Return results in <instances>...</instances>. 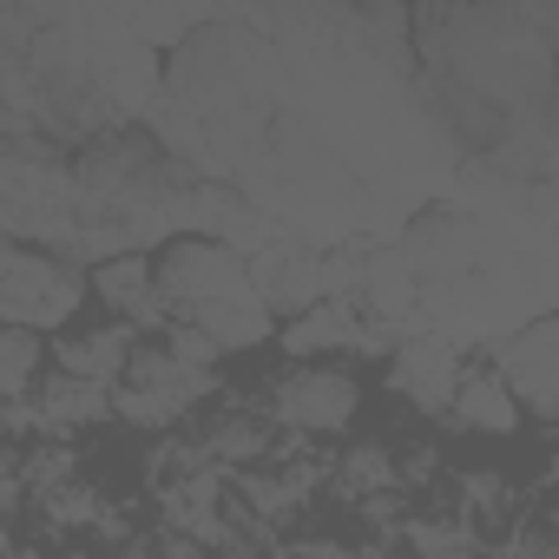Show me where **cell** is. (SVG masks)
Masks as SVG:
<instances>
[{
  "label": "cell",
  "instance_id": "52a82bcc",
  "mask_svg": "<svg viewBox=\"0 0 559 559\" xmlns=\"http://www.w3.org/2000/svg\"><path fill=\"white\" fill-rule=\"evenodd\" d=\"M500 356V389L513 395V408L526 415H552L559 402V376H552V317H526V330H507V343L493 349Z\"/></svg>",
  "mask_w": 559,
  "mask_h": 559
},
{
  "label": "cell",
  "instance_id": "5b68a950",
  "mask_svg": "<svg viewBox=\"0 0 559 559\" xmlns=\"http://www.w3.org/2000/svg\"><path fill=\"white\" fill-rule=\"evenodd\" d=\"M243 276H250V290L270 317H304L330 297V276H323V257H310L304 243H263L257 257H243Z\"/></svg>",
  "mask_w": 559,
  "mask_h": 559
},
{
  "label": "cell",
  "instance_id": "277c9868",
  "mask_svg": "<svg viewBox=\"0 0 559 559\" xmlns=\"http://www.w3.org/2000/svg\"><path fill=\"white\" fill-rule=\"evenodd\" d=\"M211 382H217L211 369H185L171 349H132L126 356V376L112 389V408L126 421H139V428H171Z\"/></svg>",
  "mask_w": 559,
  "mask_h": 559
},
{
  "label": "cell",
  "instance_id": "7a4b0ae2",
  "mask_svg": "<svg viewBox=\"0 0 559 559\" xmlns=\"http://www.w3.org/2000/svg\"><path fill=\"white\" fill-rule=\"evenodd\" d=\"M86 304V276L34 243L0 237V330H67Z\"/></svg>",
  "mask_w": 559,
  "mask_h": 559
},
{
  "label": "cell",
  "instance_id": "4fadbf2b",
  "mask_svg": "<svg viewBox=\"0 0 559 559\" xmlns=\"http://www.w3.org/2000/svg\"><path fill=\"white\" fill-rule=\"evenodd\" d=\"M40 382V336L0 330V408H21Z\"/></svg>",
  "mask_w": 559,
  "mask_h": 559
},
{
  "label": "cell",
  "instance_id": "8fae6325",
  "mask_svg": "<svg viewBox=\"0 0 559 559\" xmlns=\"http://www.w3.org/2000/svg\"><path fill=\"white\" fill-rule=\"evenodd\" d=\"M448 415H454L461 428H480V435H513V428H520V408H513V395L500 389V376H493V369L461 376V389H454Z\"/></svg>",
  "mask_w": 559,
  "mask_h": 559
},
{
  "label": "cell",
  "instance_id": "9c48e42d",
  "mask_svg": "<svg viewBox=\"0 0 559 559\" xmlns=\"http://www.w3.org/2000/svg\"><path fill=\"white\" fill-rule=\"evenodd\" d=\"M93 290L126 317V330H158V323H171L165 317V304H158V284H152V263L139 257V250H126V257H112V263H99L93 270Z\"/></svg>",
  "mask_w": 559,
  "mask_h": 559
},
{
  "label": "cell",
  "instance_id": "30bf717a",
  "mask_svg": "<svg viewBox=\"0 0 559 559\" xmlns=\"http://www.w3.org/2000/svg\"><path fill=\"white\" fill-rule=\"evenodd\" d=\"M126 356H132V330L119 323V330H86V336H67L60 343V376H73V382H86V389H119V376H126Z\"/></svg>",
  "mask_w": 559,
  "mask_h": 559
},
{
  "label": "cell",
  "instance_id": "7c38bea8",
  "mask_svg": "<svg viewBox=\"0 0 559 559\" xmlns=\"http://www.w3.org/2000/svg\"><path fill=\"white\" fill-rule=\"evenodd\" d=\"M106 408H112L106 389H86L73 376H53L40 389V402H34V428H93V421H106Z\"/></svg>",
  "mask_w": 559,
  "mask_h": 559
},
{
  "label": "cell",
  "instance_id": "5bb4252c",
  "mask_svg": "<svg viewBox=\"0 0 559 559\" xmlns=\"http://www.w3.org/2000/svg\"><path fill=\"white\" fill-rule=\"evenodd\" d=\"M336 474H343V493H382V487L395 480V454L369 441V448H356Z\"/></svg>",
  "mask_w": 559,
  "mask_h": 559
},
{
  "label": "cell",
  "instance_id": "6da1fadb",
  "mask_svg": "<svg viewBox=\"0 0 559 559\" xmlns=\"http://www.w3.org/2000/svg\"><path fill=\"white\" fill-rule=\"evenodd\" d=\"M0 237L34 243L60 263H112L126 257L112 230L93 217L73 158L47 139H0Z\"/></svg>",
  "mask_w": 559,
  "mask_h": 559
},
{
  "label": "cell",
  "instance_id": "9a60e30c",
  "mask_svg": "<svg viewBox=\"0 0 559 559\" xmlns=\"http://www.w3.org/2000/svg\"><path fill=\"white\" fill-rule=\"evenodd\" d=\"M158 559H204V552H198V546H191V539H171V546H165V552H158Z\"/></svg>",
  "mask_w": 559,
  "mask_h": 559
},
{
  "label": "cell",
  "instance_id": "3957f363",
  "mask_svg": "<svg viewBox=\"0 0 559 559\" xmlns=\"http://www.w3.org/2000/svg\"><path fill=\"white\" fill-rule=\"evenodd\" d=\"M152 284H158V304L191 317V310H211L237 290H250V276H243V257L211 243V237H171L152 263Z\"/></svg>",
  "mask_w": 559,
  "mask_h": 559
},
{
  "label": "cell",
  "instance_id": "8992f818",
  "mask_svg": "<svg viewBox=\"0 0 559 559\" xmlns=\"http://www.w3.org/2000/svg\"><path fill=\"white\" fill-rule=\"evenodd\" d=\"M362 389L349 369H290L284 382L270 389V415L284 421V428H304V435H336L349 428Z\"/></svg>",
  "mask_w": 559,
  "mask_h": 559
},
{
  "label": "cell",
  "instance_id": "ba28073f",
  "mask_svg": "<svg viewBox=\"0 0 559 559\" xmlns=\"http://www.w3.org/2000/svg\"><path fill=\"white\" fill-rule=\"evenodd\" d=\"M461 349L448 343V336H415V343H402L395 349V369H389V389L395 395H408L415 408H428V415H448V402H454V389H461Z\"/></svg>",
  "mask_w": 559,
  "mask_h": 559
}]
</instances>
